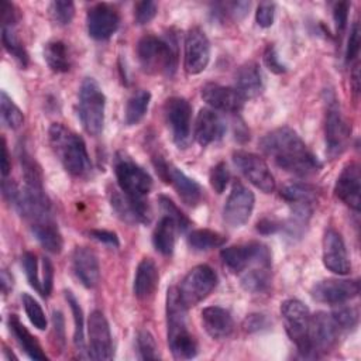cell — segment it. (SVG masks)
<instances>
[{"label":"cell","instance_id":"obj_44","mask_svg":"<svg viewBox=\"0 0 361 361\" xmlns=\"http://www.w3.org/2000/svg\"><path fill=\"white\" fill-rule=\"evenodd\" d=\"M49 11L54 21L61 25H66L75 16V4L72 1H52Z\"/></svg>","mask_w":361,"mask_h":361},{"label":"cell","instance_id":"obj_47","mask_svg":"<svg viewBox=\"0 0 361 361\" xmlns=\"http://www.w3.org/2000/svg\"><path fill=\"white\" fill-rule=\"evenodd\" d=\"M157 4L154 1H138L134 6V18L137 24H148L157 16Z\"/></svg>","mask_w":361,"mask_h":361},{"label":"cell","instance_id":"obj_32","mask_svg":"<svg viewBox=\"0 0 361 361\" xmlns=\"http://www.w3.org/2000/svg\"><path fill=\"white\" fill-rule=\"evenodd\" d=\"M176 231L179 230L175 221L168 216H162L152 233V244L155 250L162 255H171L175 248Z\"/></svg>","mask_w":361,"mask_h":361},{"label":"cell","instance_id":"obj_49","mask_svg":"<svg viewBox=\"0 0 361 361\" xmlns=\"http://www.w3.org/2000/svg\"><path fill=\"white\" fill-rule=\"evenodd\" d=\"M348 10H350V3L348 1H338L333 7V18L336 24L337 32H343L347 27L348 21Z\"/></svg>","mask_w":361,"mask_h":361},{"label":"cell","instance_id":"obj_5","mask_svg":"<svg viewBox=\"0 0 361 361\" xmlns=\"http://www.w3.org/2000/svg\"><path fill=\"white\" fill-rule=\"evenodd\" d=\"M106 96L93 78H85L79 90V117L90 135H99L104 124Z\"/></svg>","mask_w":361,"mask_h":361},{"label":"cell","instance_id":"obj_28","mask_svg":"<svg viewBox=\"0 0 361 361\" xmlns=\"http://www.w3.org/2000/svg\"><path fill=\"white\" fill-rule=\"evenodd\" d=\"M159 282L157 264L151 258H144L137 267L134 278V295L140 300H148L154 296Z\"/></svg>","mask_w":361,"mask_h":361},{"label":"cell","instance_id":"obj_35","mask_svg":"<svg viewBox=\"0 0 361 361\" xmlns=\"http://www.w3.org/2000/svg\"><path fill=\"white\" fill-rule=\"evenodd\" d=\"M226 241V235L209 228L193 230L188 235V244L195 251H209L213 248H219L224 245Z\"/></svg>","mask_w":361,"mask_h":361},{"label":"cell","instance_id":"obj_6","mask_svg":"<svg viewBox=\"0 0 361 361\" xmlns=\"http://www.w3.org/2000/svg\"><path fill=\"white\" fill-rule=\"evenodd\" d=\"M220 257L233 274H243L251 268H271V252L268 247L257 241L223 248Z\"/></svg>","mask_w":361,"mask_h":361},{"label":"cell","instance_id":"obj_33","mask_svg":"<svg viewBox=\"0 0 361 361\" xmlns=\"http://www.w3.org/2000/svg\"><path fill=\"white\" fill-rule=\"evenodd\" d=\"M44 59L51 71L56 73L68 72L71 68V58L65 42L62 41H49L44 47Z\"/></svg>","mask_w":361,"mask_h":361},{"label":"cell","instance_id":"obj_1","mask_svg":"<svg viewBox=\"0 0 361 361\" xmlns=\"http://www.w3.org/2000/svg\"><path fill=\"white\" fill-rule=\"evenodd\" d=\"M259 147L286 172L307 176L322 168L317 157L290 127H279L269 131L261 138Z\"/></svg>","mask_w":361,"mask_h":361},{"label":"cell","instance_id":"obj_10","mask_svg":"<svg viewBox=\"0 0 361 361\" xmlns=\"http://www.w3.org/2000/svg\"><path fill=\"white\" fill-rule=\"evenodd\" d=\"M155 168L161 178L173 186V189L176 190V193L185 204L193 207L202 203V200L204 199V190L196 180L189 178L179 168L165 162L161 158L155 161Z\"/></svg>","mask_w":361,"mask_h":361},{"label":"cell","instance_id":"obj_4","mask_svg":"<svg viewBox=\"0 0 361 361\" xmlns=\"http://www.w3.org/2000/svg\"><path fill=\"white\" fill-rule=\"evenodd\" d=\"M137 56L144 72L172 76L178 65L176 39L173 35L166 38L144 35L137 44Z\"/></svg>","mask_w":361,"mask_h":361},{"label":"cell","instance_id":"obj_25","mask_svg":"<svg viewBox=\"0 0 361 361\" xmlns=\"http://www.w3.org/2000/svg\"><path fill=\"white\" fill-rule=\"evenodd\" d=\"M111 207L123 220L128 223L148 224L151 221L149 204L145 199H133L118 192L111 193Z\"/></svg>","mask_w":361,"mask_h":361},{"label":"cell","instance_id":"obj_40","mask_svg":"<svg viewBox=\"0 0 361 361\" xmlns=\"http://www.w3.org/2000/svg\"><path fill=\"white\" fill-rule=\"evenodd\" d=\"M158 202H159V207H161L162 216L171 217L175 221V224H176V227H178V230L180 233L186 231L190 227V220L179 210V207L169 197L159 196Z\"/></svg>","mask_w":361,"mask_h":361},{"label":"cell","instance_id":"obj_43","mask_svg":"<svg viewBox=\"0 0 361 361\" xmlns=\"http://www.w3.org/2000/svg\"><path fill=\"white\" fill-rule=\"evenodd\" d=\"M137 350L141 360H157L159 357L154 336L148 330H140L137 334Z\"/></svg>","mask_w":361,"mask_h":361},{"label":"cell","instance_id":"obj_15","mask_svg":"<svg viewBox=\"0 0 361 361\" xmlns=\"http://www.w3.org/2000/svg\"><path fill=\"white\" fill-rule=\"evenodd\" d=\"M254 204H255L254 193L243 183H235L224 204V210H223L224 223L231 228L241 227L251 217Z\"/></svg>","mask_w":361,"mask_h":361},{"label":"cell","instance_id":"obj_22","mask_svg":"<svg viewBox=\"0 0 361 361\" xmlns=\"http://www.w3.org/2000/svg\"><path fill=\"white\" fill-rule=\"evenodd\" d=\"M202 99L213 109L220 111L237 113L244 106V97L235 87L219 83H206L202 87Z\"/></svg>","mask_w":361,"mask_h":361},{"label":"cell","instance_id":"obj_42","mask_svg":"<svg viewBox=\"0 0 361 361\" xmlns=\"http://www.w3.org/2000/svg\"><path fill=\"white\" fill-rule=\"evenodd\" d=\"M331 316L341 333L350 331L358 324V312L355 307L351 306H340L334 312H331Z\"/></svg>","mask_w":361,"mask_h":361},{"label":"cell","instance_id":"obj_3","mask_svg":"<svg viewBox=\"0 0 361 361\" xmlns=\"http://www.w3.org/2000/svg\"><path fill=\"white\" fill-rule=\"evenodd\" d=\"M188 307L180 300L178 288H169L166 295L168 345L176 360H189L197 354V343L186 326Z\"/></svg>","mask_w":361,"mask_h":361},{"label":"cell","instance_id":"obj_31","mask_svg":"<svg viewBox=\"0 0 361 361\" xmlns=\"http://www.w3.org/2000/svg\"><path fill=\"white\" fill-rule=\"evenodd\" d=\"M8 326H10V330L13 333V336L16 337L17 343L20 344L23 351L28 355V358H31V360H41V361H44V360L47 361L48 360L45 353L42 351L38 340L27 330V327L18 320V317L16 314L10 316Z\"/></svg>","mask_w":361,"mask_h":361},{"label":"cell","instance_id":"obj_52","mask_svg":"<svg viewBox=\"0 0 361 361\" xmlns=\"http://www.w3.org/2000/svg\"><path fill=\"white\" fill-rule=\"evenodd\" d=\"M54 282V267L48 258H42V281H41V296L48 298L52 290Z\"/></svg>","mask_w":361,"mask_h":361},{"label":"cell","instance_id":"obj_26","mask_svg":"<svg viewBox=\"0 0 361 361\" xmlns=\"http://www.w3.org/2000/svg\"><path fill=\"white\" fill-rule=\"evenodd\" d=\"M226 133V123L213 109H202L195 121V138L206 147L220 140Z\"/></svg>","mask_w":361,"mask_h":361},{"label":"cell","instance_id":"obj_46","mask_svg":"<svg viewBox=\"0 0 361 361\" xmlns=\"http://www.w3.org/2000/svg\"><path fill=\"white\" fill-rule=\"evenodd\" d=\"M230 180V172L226 162H219L210 171V185L216 193H223Z\"/></svg>","mask_w":361,"mask_h":361},{"label":"cell","instance_id":"obj_11","mask_svg":"<svg viewBox=\"0 0 361 361\" xmlns=\"http://www.w3.org/2000/svg\"><path fill=\"white\" fill-rule=\"evenodd\" d=\"M233 162L257 189L264 193H272L275 190L274 175L259 155L247 151H235L233 154Z\"/></svg>","mask_w":361,"mask_h":361},{"label":"cell","instance_id":"obj_48","mask_svg":"<svg viewBox=\"0 0 361 361\" xmlns=\"http://www.w3.org/2000/svg\"><path fill=\"white\" fill-rule=\"evenodd\" d=\"M274 17H275V4L274 3H261L257 7L255 11V20L259 27L268 28L274 24Z\"/></svg>","mask_w":361,"mask_h":361},{"label":"cell","instance_id":"obj_57","mask_svg":"<svg viewBox=\"0 0 361 361\" xmlns=\"http://www.w3.org/2000/svg\"><path fill=\"white\" fill-rule=\"evenodd\" d=\"M11 276L6 272V271H3L1 272V288H3V292H4V295H7V292L11 289Z\"/></svg>","mask_w":361,"mask_h":361},{"label":"cell","instance_id":"obj_45","mask_svg":"<svg viewBox=\"0 0 361 361\" xmlns=\"http://www.w3.org/2000/svg\"><path fill=\"white\" fill-rule=\"evenodd\" d=\"M23 267H24V272H25L28 283L38 293H41V281H39V276H38V262H37L35 254L25 252L23 255Z\"/></svg>","mask_w":361,"mask_h":361},{"label":"cell","instance_id":"obj_13","mask_svg":"<svg viewBox=\"0 0 361 361\" xmlns=\"http://www.w3.org/2000/svg\"><path fill=\"white\" fill-rule=\"evenodd\" d=\"M165 117L172 133V140L179 148H186L190 142L192 107L185 97L173 96L165 103Z\"/></svg>","mask_w":361,"mask_h":361},{"label":"cell","instance_id":"obj_23","mask_svg":"<svg viewBox=\"0 0 361 361\" xmlns=\"http://www.w3.org/2000/svg\"><path fill=\"white\" fill-rule=\"evenodd\" d=\"M360 166L357 162L347 164L334 185L336 196L353 210H360Z\"/></svg>","mask_w":361,"mask_h":361},{"label":"cell","instance_id":"obj_20","mask_svg":"<svg viewBox=\"0 0 361 361\" xmlns=\"http://www.w3.org/2000/svg\"><path fill=\"white\" fill-rule=\"evenodd\" d=\"M323 264L337 275H347L351 271V262L347 254L343 237L334 228H329L323 237Z\"/></svg>","mask_w":361,"mask_h":361},{"label":"cell","instance_id":"obj_24","mask_svg":"<svg viewBox=\"0 0 361 361\" xmlns=\"http://www.w3.org/2000/svg\"><path fill=\"white\" fill-rule=\"evenodd\" d=\"M72 269L79 282L86 288H94L100 281L97 255L87 247H76L72 254Z\"/></svg>","mask_w":361,"mask_h":361},{"label":"cell","instance_id":"obj_17","mask_svg":"<svg viewBox=\"0 0 361 361\" xmlns=\"http://www.w3.org/2000/svg\"><path fill=\"white\" fill-rule=\"evenodd\" d=\"M89 357L93 360H111L113 341L109 322L100 310H93L87 322Z\"/></svg>","mask_w":361,"mask_h":361},{"label":"cell","instance_id":"obj_8","mask_svg":"<svg viewBox=\"0 0 361 361\" xmlns=\"http://www.w3.org/2000/svg\"><path fill=\"white\" fill-rule=\"evenodd\" d=\"M281 314L289 338L299 353L309 357V329L312 314L307 306L298 299H286L281 303Z\"/></svg>","mask_w":361,"mask_h":361},{"label":"cell","instance_id":"obj_34","mask_svg":"<svg viewBox=\"0 0 361 361\" xmlns=\"http://www.w3.org/2000/svg\"><path fill=\"white\" fill-rule=\"evenodd\" d=\"M149 102H151V93L148 90L140 89L135 93H133L126 104V111H124L126 124L127 126L138 124L145 116Z\"/></svg>","mask_w":361,"mask_h":361},{"label":"cell","instance_id":"obj_36","mask_svg":"<svg viewBox=\"0 0 361 361\" xmlns=\"http://www.w3.org/2000/svg\"><path fill=\"white\" fill-rule=\"evenodd\" d=\"M241 286L251 293H264L271 286V268H251L241 274Z\"/></svg>","mask_w":361,"mask_h":361},{"label":"cell","instance_id":"obj_7","mask_svg":"<svg viewBox=\"0 0 361 361\" xmlns=\"http://www.w3.org/2000/svg\"><path fill=\"white\" fill-rule=\"evenodd\" d=\"M114 173L121 192L128 197L145 199L152 189L149 173L123 152L114 158Z\"/></svg>","mask_w":361,"mask_h":361},{"label":"cell","instance_id":"obj_30","mask_svg":"<svg viewBox=\"0 0 361 361\" xmlns=\"http://www.w3.org/2000/svg\"><path fill=\"white\" fill-rule=\"evenodd\" d=\"M31 231L37 241L45 248L48 252L52 254H59L63 247V240L62 234L54 221V219L45 220V221H38L34 224H30Z\"/></svg>","mask_w":361,"mask_h":361},{"label":"cell","instance_id":"obj_39","mask_svg":"<svg viewBox=\"0 0 361 361\" xmlns=\"http://www.w3.org/2000/svg\"><path fill=\"white\" fill-rule=\"evenodd\" d=\"M0 107H1V118L3 123L11 128L17 130L24 123V114L20 110V107L11 100V97L7 96V93L3 90L0 94Z\"/></svg>","mask_w":361,"mask_h":361},{"label":"cell","instance_id":"obj_9","mask_svg":"<svg viewBox=\"0 0 361 361\" xmlns=\"http://www.w3.org/2000/svg\"><path fill=\"white\" fill-rule=\"evenodd\" d=\"M217 285V275L206 264L193 267L182 279L180 285L178 286V293L183 305L189 309L196 306L203 299L209 296V293Z\"/></svg>","mask_w":361,"mask_h":361},{"label":"cell","instance_id":"obj_54","mask_svg":"<svg viewBox=\"0 0 361 361\" xmlns=\"http://www.w3.org/2000/svg\"><path fill=\"white\" fill-rule=\"evenodd\" d=\"M268 324V320L264 314H250L247 319H245V329L248 331H255V330H261L264 327H267Z\"/></svg>","mask_w":361,"mask_h":361},{"label":"cell","instance_id":"obj_38","mask_svg":"<svg viewBox=\"0 0 361 361\" xmlns=\"http://www.w3.org/2000/svg\"><path fill=\"white\" fill-rule=\"evenodd\" d=\"M65 298L68 300V305L72 310L73 314V323H75V330H73V343L78 351L83 353L85 351V333H83V310L78 302V299L73 296L71 290L65 292Z\"/></svg>","mask_w":361,"mask_h":361},{"label":"cell","instance_id":"obj_21","mask_svg":"<svg viewBox=\"0 0 361 361\" xmlns=\"http://www.w3.org/2000/svg\"><path fill=\"white\" fill-rule=\"evenodd\" d=\"M281 196L292 206L295 223L305 226L312 214L316 189L307 183H288L282 188Z\"/></svg>","mask_w":361,"mask_h":361},{"label":"cell","instance_id":"obj_37","mask_svg":"<svg viewBox=\"0 0 361 361\" xmlns=\"http://www.w3.org/2000/svg\"><path fill=\"white\" fill-rule=\"evenodd\" d=\"M1 39L4 48L8 51L10 55L14 56V59L21 65L27 66L28 63V54L18 38V35L14 31V25H1Z\"/></svg>","mask_w":361,"mask_h":361},{"label":"cell","instance_id":"obj_29","mask_svg":"<svg viewBox=\"0 0 361 361\" xmlns=\"http://www.w3.org/2000/svg\"><path fill=\"white\" fill-rule=\"evenodd\" d=\"M235 89L244 99L255 97L262 90V76L257 63L247 62L235 72Z\"/></svg>","mask_w":361,"mask_h":361},{"label":"cell","instance_id":"obj_41","mask_svg":"<svg viewBox=\"0 0 361 361\" xmlns=\"http://www.w3.org/2000/svg\"><path fill=\"white\" fill-rule=\"evenodd\" d=\"M21 300H23L25 314L30 319V322L34 324V327H37L38 330H45L47 329V317H45V313H44L41 305L28 293H23Z\"/></svg>","mask_w":361,"mask_h":361},{"label":"cell","instance_id":"obj_18","mask_svg":"<svg viewBox=\"0 0 361 361\" xmlns=\"http://www.w3.org/2000/svg\"><path fill=\"white\" fill-rule=\"evenodd\" d=\"M210 59V42L203 30L195 27L185 38V69L189 75L203 72Z\"/></svg>","mask_w":361,"mask_h":361},{"label":"cell","instance_id":"obj_16","mask_svg":"<svg viewBox=\"0 0 361 361\" xmlns=\"http://www.w3.org/2000/svg\"><path fill=\"white\" fill-rule=\"evenodd\" d=\"M360 293L358 279H324L313 285L310 295L327 305H343Z\"/></svg>","mask_w":361,"mask_h":361},{"label":"cell","instance_id":"obj_2","mask_svg":"<svg viewBox=\"0 0 361 361\" xmlns=\"http://www.w3.org/2000/svg\"><path fill=\"white\" fill-rule=\"evenodd\" d=\"M49 144L72 176L86 178L92 172V162L82 137L61 123H54L48 130Z\"/></svg>","mask_w":361,"mask_h":361},{"label":"cell","instance_id":"obj_55","mask_svg":"<svg viewBox=\"0 0 361 361\" xmlns=\"http://www.w3.org/2000/svg\"><path fill=\"white\" fill-rule=\"evenodd\" d=\"M11 165H10V159H8V151H7V145H6V140H1V175L3 179L7 178V175L10 173Z\"/></svg>","mask_w":361,"mask_h":361},{"label":"cell","instance_id":"obj_19","mask_svg":"<svg viewBox=\"0 0 361 361\" xmlns=\"http://www.w3.org/2000/svg\"><path fill=\"white\" fill-rule=\"evenodd\" d=\"M87 32L97 41L109 39L120 25V16L116 8L106 3L94 4L86 14Z\"/></svg>","mask_w":361,"mask_h":361},{"label":"cell","instance_id":"obj_14","mask_svg":"<svg viewBox=\"0 0 361 361\" xmlns=\"http://www.w3.org/2000/svg\"><path fill=\"white\" fill-rule=\"evenodd\" d=\"M351 134V126L344 118L336 100H331L326 113L324 135H326V148L330 157H337L343 154L348 145Z\"/></svg>","mask_w":361,"mask_h":361},{"label":"cell","instance_id":"obj_56","mask_svg":"<svg viewBox=\"0 0 361 361\" xmlns=\"http://www.w3.org/2000/svg\"><path fill=\"white\" fill-rule=\"evenodd\" d=\"M261 233H275L278 230V224L272 220H262L258 223L257 227Z\"/></svg>","mask_w":361,"mask_h":361},{"label":"cell","instance_id":"obj_27","mask_svg":"<svg viewBox=\"0 0 361 361\" xmlns=\"http://www.w3.org/2000/svg\"><path fill=\"white\" fill-rule=\"evenodd\" d=\"M202 323L206 333L216 340L227 338L234 330V320L228 310L220 306H209L202 310Z\"/></svg>","mask_w":361,"mask_h":361},{"label":"cell","instance_id":"obj_50","mask_svg":"<svg viewBox=\"0 0 361 361\" xmlns=\"http://www.w3.org/2000/svg\"><path fill=\"white\" fill-rule=\"evenodd\" d=\"M360 25L358 23H354L350 31V37H348V42H347V49H345V61L351 62L353 59H355L358 56L360 52Z\"/></svg>","mask_w":361,"mask_h":361},{"label":"cell","instance_id":"obj_51","mask_svg":"<svg viewBox=\"0 0 361 361\" xmlns=\"http://www.w3.org/2000/svg\"><path fill=\"white\" fill-rule=\"evenodd\" d=\"M264 62L267 65V68L274 72V73H283L286 72V66L281 62L278 52L275 49L274 45H268L265 52H264Z\"/></svg>","mask_w":361,"mask_h":361},{"label":"cell","instance_id":"obj_53","mask_svg":"<svg viewBox=\"0 0 361 361\" xmlns=\"http://www.w3.org/2000/svg\"><path fill=\"white\" fill-rule=\"evenodd\" d=\"M89 235L100 243H104L110 247H118L120 245V241H118V237L116 233L113 231H107V230H90L89 231Z\"/></svg>","mask_w":361,"mask_h":361},{"label":"cell","instance_id":"obj_12","mask_svg":"<svg viewBox=\"0 0 361 361\" xmlns=\"http://www.w3.org/2000/svg\"><path fill=\"white\" fill-rule=\"evenodd\" d=\"M341 330L334 322L331 313L317 312L312 314L309 329V357L327 353L338 340Z\"/></svg>","mask_w":361,"mask_h":361}]
</instances>
